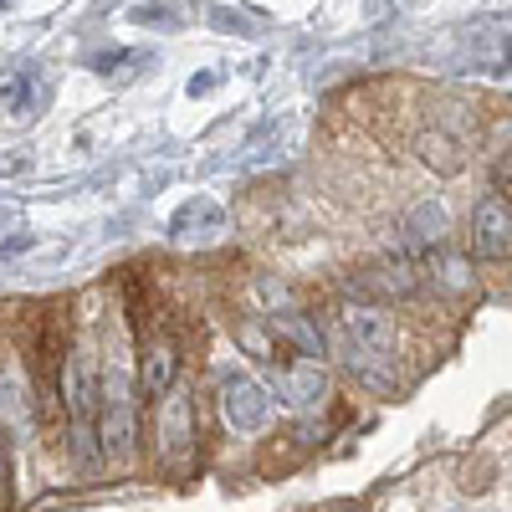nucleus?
Returning <instances> with one entry per match:
<instances>
[{
    "mask_svg": "<svg viewBox=\"0 0 512 512\" xmlns=\"http://www.w3.org/2000/svg\"><path fill=\"white\" fill-rule=\"evenodd\" d=\"M333 333H338V338H349V344H359V349H369V354H395V344H400V328H395L390 308L359 303V297H349V303L338 308Z\"/></svg>",
    "mask_w": 512,
    "mask_h": 512,
    "instance_id": "nucleus-5",
    "label": "nucleus"
},
{
    "mask_svg": "<svg viewBox=\"0 0 512 512\" xmlns=\"http://www.w3.org/2000/svg\"><path fill=\"white\" fill-rule=\"evenodd\" d=\"M472 251L477 256H507L512 251V200L482 195L472 205Z\"/></svg>",
    "mask_w": 512,
    "mask_h": 512,
    "instance_id": "nucleus-7",
    "label": "nucleus"
},
{
    "mask_svg": "<svg viewBox=\"0 0 512 512\" xmlns=\"http://www.w3.org/2000/svg\"><path fill=\"white\" fill-rule=\"evenodd\" d=\"M410 149L420 154L425 169H436V175H461L466 169V144L451 134V128H420Z\"/></svg>",
    "mask_w": 512,
    "mask_h": 512,
    "instance_id": "nucleus-9",
    "label": "nucleus"
},
{
    "mask_svg": "<svg viewBox=\"0 0 512 512\" xmlns=\"http://www.w3.org/2000/svg\"><path fill=\"white\" fill-rule=\"evenodd\" d=\"M0 6H11V0H0Z\"/></svg>",
    "mask_w": 512,
    "mask_h": 512,
    "instance_id": "nucleus-17",
    "label": "nucleus"
},
{
    "mask_svg": "<svg viewBox=\"0 0 512 512\" xmlns=\"http://www.w3.org/2000/svg\"><path fill=\"white\" fill-rule=\"evenodd\" d=\"M277 390L292 410H323L328 400V369L323 359H287L277 369Z\"/></svg>",
    "mask_w": 512,
    "mask_h": 512,
    "instance_id": "nucleus-8",
    "label": "nucleus"
},
{
    "mask_svg": "<svg viewBox=\"0 0 512 512\" xmlns=\"http://www.w3.org/2000/svg\"><path fill=\"white\" fill-rule=\"evenodd\" d=\"M425 287V267L410 262V256H384V262L364 267L354 292H359V303H405V297H415Z\"/></svg>",
    "mask_w": 512,
    "mask_h": 512,
    "instance_id": "nucleus-4",
    "label": "nucleus"
},
{
    "mask_svg": "<svg viewBox=\"0 0 512 512\" xmlns=\"http://www.w3.org/2000/svg\"><path fill=\"white\" fill-rule=\"evenodd\" d=\"M180 384V349L169 333H139V359H134V390L144 400H164Z\"/></svg>",
    "mask_w": 512,
    "mask_h": 512,
    "instance_id": "nucleus-3",
    "label": "nucleus"
},
{
    "mask_svg": "<svg viewBox=\"0 0 512 512\" xmlns=\"http://www.w3.org/2000/svg\"><path fill=\"white\" fill-rule=\"evenodd\" d=\"M221 415H226V425L236 436H256L272 420V400H267V390L256 379L236 374V379L221 384Z\"/></svg>",
    "mask_w": 512,
    "mask_h": 512,
    "instance_id": "nucleus-6",
    "label": "nucleus"
},
{
    "mask_svg": "<svg viewBox=\"0 0 512 512\" xmlns=\"http://www.w3.org/2000/svg\"><path fill=\"white\" fill-rule=\"evenodd\" d=\"M492 185H497V195H502V200H512V149H507V154H497V164H492Z\"/></svg>",
    "mask_w": 512,
    "mask_h": 512,
    "instance_id": "nucleus-14",
    "label": "nucleus"
},
{
    "mask_svg": "<svg viewBox=\"0 0 512 512\" xmlns=\"http://www.w3.org/2000/svg\"><path fill=\"white\" fill-rule=\"evenodd\" d=\"M507 62H512V41H507Z\"/></svg>",
    "mask_w": 512,
    "mask_h": 512,
    "instance_id": "nucleus-16",
    "label": "nucleus"
},
{
    "mask_svg": "<svg viewBox=\"0 0 512 512\" xmlns=\"http://www.w3.org/2000/svg\"><path fill=\"white\" fill-rule=\"evenodd\" d=\"M98 446L103 461H128L139 451V400H134V379L118 364L103 369L98 384Z\"/></svg>",
    "mask_w": 512,
    "mask_h": 512,
    "instance_id": "nucleus-1",
    "label": "nucleus"
},
{
    "mask_svg": "<svg viewBox=\"0 0 512 512\" xmlns=\"http://www.w3.org/2000/svg\"><path fill=\"white\" fill-rule=\"evenodd\" d=\"M154 441H159L164 461H180V456L195 451V441H200V405H195V395L185 390V384H175V390L159 400V410H154Z\"/></svg>",
    "mask_w": 512,
    "mask_h": 512,
    "instance_id": "nucleus-2",
    "label": "nucleus"
},
{
    "mask_svg": "<svg viewBox=\"0 0 512 512\" xmlns=\"http://www.w3.org/2000/svg\"><path fill=\"white\" fill-rule=\"evenodd\" d=\"M134 16L139 21H175V11H169V6H139Z\"/></svg>",
    "mask_w": 512,
    "mask_h": 512,
    "instance_id": "nucleus-15",
    "label": "nucleus"
},
{
    "mask_svg": "<svg viewBox=\"0 0 512 512\" xmlns=\"http://www.w3.org/2000/svg\"><path fill=\"white\" fill-rule=\"evenodd\" d=\"M231 333H236V349H241V354H251L256 364H272V369H277V364H287V354L277 349V333H272V323H267V318H241Z\"/></svg>",
    "mask_w": 512,
    "mask_h": 512,
    "instance_id": "nucleus-10",
    "label": "nucleus"
},
{
    "mask_svg": "<svg viewBox=\"0 0 512 512\" xmlns=\"http://www.w3.org/2000/svg\"><path fill=\"white\" fill-rule=\"evenodd\" d=\"M16 507V472H11V441L0 436V512Z\"/></svg>",
    "mask_w": 512,
    "mask_h": 512,
    "instance_id": "nucleus-13",
    "label": "nucleus"
},
{
    "mask_svg": "<svg viewBox=\"0 0 512 512\" xmlns=\"http://www.w3.org/2000/svg\"><path fill=\"white\" fill-rule=\"evenodd\" d=\"M431 272H436V282H446L451 292H466V287H472V262H466V256H451L446 246H441L436 262H431Z\"/></svg>",
    "mask_w": 512,
    "mask_h": 512,
    "instance_id": "nucleus-12",
    "label": "nucleus"
},
{
    "mask_svg": "<svg viewBox=\"0 0 512 512\" xmlns=\"http://www.w3.org/2000/svg\"><path fill=\"white\" fill-rule=\"evenodd\" d=\"M410 236H415L420 246H446V236H451L446 205H441V200H420V205L410 210Z\"/></svg>",
    "mask_w": 512,
    "mask_h": 512,
    "instance_id": "nucleus-11",
    "label": "nucleus"
}]
</instances>
